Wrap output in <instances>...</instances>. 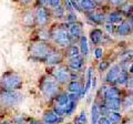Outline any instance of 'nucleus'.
Returning <instances> with one entry per match:
<instances>
[{"label":"nucleus","mask_w":133,"mask_h":124,"mask_svg":"<svg viewBox=\"0 0 133 124\" xmlns=\"http://www.w3.org/2000/svg\"><path fill=\"white\" fill-rule=\"evenodd\" d=\"M78 101L79 100H71V99H70L69 103L64 106V116H70V115L73 114V112L77 109Z\"/></svg>","instance_id":"nucleus-33"},{"label":"nucleus","mask_w":133,"mask_h":124,"mask_svg":"<svg viewBox=\"0 0 133 124\" xmlns=\"http://www.w3.org/2000/svg\"><path fill=\"white\" fill-rule=\"evenodd\" d=\"M93 77H94V68L89 67L85 74V82H84V88H83V98H84V95H87V93L91 89V83H92Z\"/></svg>","instance_id":"nucleus-25"},{"label":"nucleus","mask_w":133,"mask_h":124,"mask_svg":"<svg viewBox=\"0 0 133 124\" xmlns=\"http://www.w3.org/2000/svg\"><path fill=\"white\" fill-rule=\"evenodd\" d=\"M122 112L130 114L133 112V94L125 92L122 98Z\"/></svg>","instance_id":"nucleus-22"},{"label":"nucleus","mask_w":133,"mask_h":124,"mask_svg":"<svg viewBox=\"0 0 133 124\" xmlns=\"http://www.w3.org/2000/svg\"><path fill=\"white\" fill-rule=\"evenodd\" d=\"M29 40L30 41H44V42H50L49 27H37L36 29L31 30Z\"/></svg>","instance_id":"nucleus-15"},{"label":"nucleus","mask_w":133,"mask_h":124,"mask_svg":"<svg viewBox=\"0 0 133 124\" xmlns=\"http://www.w3.org/2000/svg\"><path fill=\"white\" fill-rule=\"evenodd\" d=\"M93 2L98 7H105V6H108L107 5V0H93Z\"/></svg>","instance_id":"nucleus-43"},{"label":"nucleus","mask_w":133,"mask_h":124,"mask_svg":"<svg viewBox=\"0 0 133 124\" xmlns=\"http://www.w3.org/2000/svg\"><path fill=\"white\" fill-rule=\"evenodd\" d=\"M88 123V116H87V112L82 110L73 120V124H87Z\"/></svg>","instance_id":"nucleus-34"},{"label":"nucleus","mask_w":133,"mask_h":124,"mask_svg":"<svg viewBox=\"0 0 133 124\" xmlns=\"http://www.w3.org/2000/svg\"><path fill=\"white\" fill-rule=\"evenodd\" d=\"M70 98H69V93L63 89L61 92L58 94L55 98V100L52 102V105H61V106H65L69 103Z\"/></svg>","instance_id":"nucleus-23"},{"label":"nucleus","mask_w":133,"mask_h":124,"mask_svg":"<svg viewBox=\"0 0 133 124\" xmlns=\"http://www.w3.org/2000/svg\"><path fill=\"white\" fill-rule=\"evenodd\" d=\"M124 20H125V17H124L118 9H112L111 8V9L108 11V13H107V22L108 23L118 26V24L123 22Z\"/></svg>","instance_id":"nucleus-17"},{"label":"nucleus","mask_w":133,"mask_h":124,"mask_svg":"<svg viewBox=\"0 0 133 124\" xmlns=\"http://www.w3.org/2000/svg\"><path fill=\"white\" fill-rule=\"evenodd\" d=\"M125 1L127 0H107V5L110 8H112V9H116V8L120 7Z\"/></svg>","instance_id":"nucleus-39"},{"label":"nucleus","mask_w":133,"mask_h":124,"mask_svg":"<svg viewBox=\"0 0 133 124\" xmlns=\"http://www.w3.org/2000/svg\"><path fill=\"white\" fill-rule=\"evenodd\" d=\"M65 9L63 5L58 7V8H55V9H51V15H52V19L55 20V21H63L64 20V17H65Z\"/></svg>","instance_id":"nucleus-29"},{"label":"nucleus","mask_w":133,"mask_h":124,"mask_svg":"<svg viewBox=\"0 0 133 124\" xmlns=\"http://www.w3.org/2000/svg\"><path fill=\"white\" fill-rule=\"evenodd\" d=\"M130 38L133 40V31H132V33H131V36H130Z\"/></svg>","instance_id":"nucleus-47"},{"label":"nucleus","mask_w":133,"mask_h":124,"mask_svg":"<svg viewBox=\"0 0 133 124\" xmlns=\"http://www.w3.org/2000/svg\"><path fill=\"white\" fill-rule=\"evenodd\" d=\"M53 44L44 41H30L27 48L29 60L38 63H45L48 54L52 50Z\"/></svg>","instance_id":"nucleus-3"},{"label":"nucleus","mask_w":133,"mask_h":124,"mask_svg":"<svg viewBox=\"0 0 133 124\" xmlns=\"http://www.w3.org/2000/svg\"><path fill=\"white\" fill-rule=\"evenodd\" d=\"M33 5H39V6L49 8V0H35V3H33Z\"/></svg>","instance_id":"nucleus-42"},{"label":"nucleus","mask_w":133,"mask_h":124,"mask_svg":"<svg viewBox=\"0 0 133 124\" xmlns=\"http://www.w3.org/2000/svg\"><path fill=\"white\" fill-rule=\"evenodd\" d=\"M93 57H94V59L98 61L103 59V58H104V49H103V47H94Z\"/></svg>","instance_id":"nucleus-35"},{"label":"nucleus","mask_w":133,"mask_h":124,"mask_svg":"<svg viewBox=\"0 0 133 124\" xmlns=\"http://www.w3.org/2000/svg\"><path fill=\"white\" fill-rule=\"evenodd\" d=\"M63 21L64 22H68V23L78 21V17H77V15H76V11H66Z\"/></svg>","instance_id":"nucleus-36"},{"label":"nucleus","mask_w":133,"mask_h":124,"mask_svg":"<svg viewBox=\"0 0 133 124\" xmlns=\"http://www.w3.org/2000/svg\"><path fill=\"white\" fill-rule=\"evenodd\" d=\"M127 20H128L129 24H130V26H131V28H132V31H133V16H131V17L127 18Z\"/></svg>","instance_id":"nucleus-46"},{"label":"nucleus","mask_w":133,"mask_h":124,"mask_svg":"<svg viewBox=\"0 0 133 124\" xmlns=\"http://www.w3.org/2000/svg\"><path fill=\"white\" fill-rule=\"evenodd\" d=\"M78 45L79 48H80V54L83 56L87 59V58L89 57V53H90V49H89V44H88V38H87V36L83 35L80 40H79L78 42Z\"/></svg>","instance_id":"nucleus-28"},{"label":"nucleus","mask_w":133,"mask_h":124,"mask_svg":"<svg viewBox=\"0 0 133 124\" xmlns=\"http://www.w3.org/2000/svg\"><path fill=\"white\" fill-rule=\"evenodd\" d=\"M64 64L69 68L70 71H77V72H84L85 70V58L79 54L77 57L70 58V59L64 60Z\"/></svg>","instance_id":"nucleus-13"},{"label":"nucleus","mask_w":133,"mask_h":124,"mask_svg":"<svg viewBox=\"0 0 133 124\" xmlns=\"http://www.w3.org/2000/svg\"><path fill=\"white\" fill-rule=\"evenodd\" d=\"M62 3H63V0H49V8L55 9V8L62 6Z\"/></svg>","instance_id":"nucleus-41"},{"label":"nucleus","mask_w":133,"mask_h":124,"mask_svg":"<svg viewBox=\"0 0 133 124\" xmlns=\"http://www.w3.org/2000/svg\"><path fill=\"white\" fill-rule=\"evenodd\" d=\"M19 23L20 26L24 29H29V30H33L37 28L35 13H33L32 8H23L19 13Z\"/></svg>","instance_id":"nucleus-10"},{"label":"nucleus","mask_w":133,"mask_h":124,"mask_svg":"<svg viewBox=\"0 0 133 124\" xmlns=\"http://www.w3.org/2000/svg\"><path fill=\"white\" fill-rule=\"evenodd\" d=\"M111 124H122L123 115L121 112H115V111H109L107 114Z\"/></svg>","instance_id":"nucleus-31"},{"label":"nucleus","mask_w":133,"mask_h":124,"mask_svg":"<svg viewBox=\"0 0 133 124\" xmlns=\"http://www.w3.org/2000/svg\"><path fill=\"white\" fill-rule=\"evenodd\" d=\"M89 41L93 47H102V45L112 41V39L111 36L105 33V31L102 28L94 27L89 32Z\"/></svg>","instance_id":"nucleus-9"},{"label":"nucleus","mask_w":133,"mask_h":124,"mask_svg":"<svg viewBox=\"0 0 133 124\" xmlns=\"http://www.w3.org/2000/svg\"><path fill=\"white\" fill-rule=\"evenodd\" d=\"M115 28H116V26H114V24H111V23H108V22H105L104 24H103V30L105 31V33H108L109 36H111V35H114L115 36Z\"/></svg>","instance_id":"nucleus-37"},{"label":"nucleus","mask_w":133,"mask_h":124,"mask_svg":"<svg viewBox=\"0 0 133 124\" xmlns=\"http://www.w3.org/2000/svg\"><path fill=\"white\" fill-rule=\"evenodd\" d=\"M12 1L17 5L21 6L22 8H29L33 6V3H35V0H12Z\"/></svg>","instance_id":"nucleus-38"},{"label":"nucleus","mask_w":133,"mask_h":124,"mask_svg":"<svg viewBox=\"0 0 133 124\" xmlns=\"http://www.w3.org/2000/svg\"><path fill=\"white\" fill-rule=\"evenodd\" d=\"M45 73L51 75L62 88H64L71 81V71L64 63L60 65H56V67H47Z\"/></svg>","instance_id":"nucleus-6"},{"label":"nucleus","mask_w":133,"mask_h":124,"mask_svg":"<svg viewBox=\"0 0 133 124\" xmlns=\"http://www.w3.org/2000/svg\"><path fill=\"white\" fill-rule=\"evenodd\" d=\"M24 94L21 91L0 90V105L5 109H14L24 101Z\"/></svg>","instance_id":"nucleus-5"},{"label":"nucleus","mask_w":133,"mask_h":124,"mask_svg":"<svg viewBox=\"0 0 133 124\" xmlns=\"http://www.w3.org/2000/svg\"><path fill=\"white\" fill-rule=\"evenodd\" d=\"M128 72H129V74H132V75H133V61L130 63V65L128 67Z\"/></svg>","instance_id":"nucleus-45"},{"label":"nucleus","mask_w":133,"mask_h":124,"mask_svg":"<svg viewBox=\"0 0 133 124\" xmlns=\"http://www.w3.org/2000/svg\"><path fill=\"white\" fill-rule=\"evenodd\" d=\"M121 13L127 18L131 17V16H133V1L132 0H127L124 3H122L120 7L116 8Z\"/></svg>","instance_id":"nucleus-24"},{"label":"nucleus","mask_w":133,"mask_h":124,"mask_svg":"<svg viewBox=\"0 0 133 124\" xmlns=\"http://www.w3.org/2000/svg\"><path fill=\"white\" fill-rule=\"evenodd\" d=\"M100 118H101V110H100L99 102L97 101V99H94L92 107H91V122L92 124H98Z\"/></svg>","instance_id":"nucleus-26"},{"label":"nucleus","mask_w":133,"mask_h":124,"mask_svg":"<svg viewBox=\"0 0 133 124\" xmlns=\"http://www.w3.org/2000/svg\"><path fill=\"white\" fill-rule=\"evenodd\" d=\"M111 64H112V62L110 61L109 58H103V59H101L99 61V63L97 65V69H98V71L101 74L105 73L107 70L111 67Z\"/></svg>","instance_id":"nucleus-32"},{"label":"nucleus","mask_w":133,"mask_h":124,"mask_svg":"<svg viewBox=\"0 0 133 124\" xmlns=\"http://www.w3.org/2000/svg\"><path fill=\"white\" fill-rule=\"evenodd\" d=\"M129 77H130V74H129L128 72V70L125 69H123L121 72H120L119 74V77H118V79H116L115 81V85H118L119 88H125V85L128 83V80H129Z\"/></svg>","instance_id":"nucleus-30"},{"label":"nucleus","mask_w":133,"mask_h":124,"mask_svg":"<svg viewBox=\"0 0 133 124\" xmlns=\"http://www.w3.org/2000/svg\"><path fill=\"white\" fill-rule=\"evenodd\" d=\"M50 30V42L59 49H65L72 44V39L68 31V22L55 21L49 26Z\"/></svg>","instance_id":"nucleus-1"},{"label":"nucleus","mask_w":133,"mask_h":124,"mask_svg":"<svg viewBox=\"0 0 133 124\" xmlns=\"http://www.w3.org/2000/svg\"><path fill=\"white\" fill-rule=\"evenodd\" d=\"M84 82L85 81H79V80H71L68 84L64 86V90L68 93H74L79 94L80 99L83 98V88H84Z\"/></svg>","instance_id":"nucleus-16"},{"label":"nucleus","mask_w":133,"mask_h":124,"mask_svg":"<svg viewBox=\"0 0 133 124\" xmlns=\"http://www.w3.org/2000/svg\"><path fill=\"white\" fill-rule=\"evenodd\" d=\"M68 31L69 35L72 39V42L78 44L79 40L81 37L84 35V30H83V23L81 21H76V22H71L68 23Z\"/></svg>","instance_id":"nucleus-14"},{"label":"nucleus","mask_w":133,"mask_h":124,"mask_svg":"<svg viewBox=\"0 0 133 124\" xmlns=\"http://www.w3.org/2000/svg\"><path fill=\"white\" fill-rule=\"evenodd\" d=\"M33 13H35L37 27H49L52 23L51 9L48 7H42L39 5L32 6Z\"/></svg>","instance_id":"nucleus-7"},{"label":"nucleus","mask_w":133,"mask_h":124,"mask_svg":"<svg viewBox=\"0 0 133 124\" xmlns=\"http://www.w3.org/2000/svg\"><path fill=\"white\" fill-rule=\"evenodd\" d=\"M122 70H123V67H122L121 62L111 64V67L105 71V73H104V77H103V83L108 84V85L114 84L116 79H118L120 72H121Z\"/></svg>","instance_id":"nucleus-12"},{"label":"nucleus","mask_w":133,"mask_h":124,"mask_svg":"<svg viewBox=\"0 0 133 124\" xmlns=\"http://www.w3.org/2000/svg\"><path fill=\"white\" fill-rule=\"evenodd\" d=\"M131 33H132V28L129 24L127 19L123 22L118 24L115 28V36L119 37V38H127V37H130Z\"/></svg>","instance_id":"nucleus-20"},{"label":"nucleus","mask_w":133,"mask_h":124,"mask_svg":"<svg viewBox=\"0 0 133 124\" xmlns=\"http://www.w3.org/2000/svg\"><path fill=\"white\" fill-rule=\"evenodd\" d=\"M98 101L102 102V104L104 105L108 111H115V112H121L122 111V99H112V100H105L102 101L95 97Z\"/></svg>","instance_id":"nucleus-19"},{"label":"nucleus","mask_w":133,"mask_h":124,"mask_svg":"<svg viewBox=\"0 0 133 124\" xmlns=\"http://www.w3.org/2000/svg\"><path fill=\"white\" fill-rule=\"evenodd\" d=\"M63 121V118L59 116L52 109H48L43 112L42 123L43 124H58Z\"/></svg>","instance_id":"nucleus-18"},{"label":"nucleus","mask_w":133,"mask_h":124,"mask_svg":"<svg viewBox=\"0 0 133 124\" xmlns=\"http://www.w3.org/2000/svg\"><path fill=\"white\" fill-rule=\"evenodd\" d=\"M125 91L129 93H132L133 94V75L130 74V77H129V80H128V83L125 85Z\"/></svg>","instance_id":"nucleus-40"},{"label":"nucleus","mask_w":133,"mask_h":124,"mask_svg":"<svg viewBox=\"0 0 133 124\" xmlns=\"http://www.w3.org/2000/svg\"><path fill=\"white\" fill-rule=\"evenodd\" d=\"M64 60L65 58L62 49H59L53 45L52 50L48 54V58L45 60L44 64H47V67H56V65H60L62 63H64Z\"/></svg>","instance_id":"nucleus-11"},{"label":"nucleus","mask_w":133,"mask_h":124,"mask_svg":"<svg viewBox=\"0 0 133 124\" xmlns=\"http://www.w3.org/2000/svg\"><path fill=\"white\" fill-rule=\"evenodd\" d=\"M78 5L80 8V12L83 15H89L98 8V6L93 2V0H78Z\"/></svg>","instance_id":"nucleus-21"},{"label":"nucleus","mask_w":133,"mask_h":124,"mask_svg":"<svg viewBox=\"0 0 133 124\" xmlns=\"http://www.w3.org/2000/svg\"><path fill=\"white\" fill-rule=\"evenodd\" d=\"M23 85V77L15 70H7L0 77V90L21 91Z\"/></svg>","instance_id":"nucleus-4"},{"label":"nucleus","mask_w":133,"mask_h":124,"mask_svg":"<svg viewBox=\"0 0 133 124\" xmlns=\"http://www.w3.org/2000/svg\"><path fill=\"white\" fill-rule=\"evenodd\" d=\"M111 8L109 6L105 7H98L94 11H92L89 15H85L87 21L91 26L94 27H103V24L107 22V13Z\"/></svg>","instance_id":"nucleus-8"},{"label":"nucleus","mask_w":133,"mask_h":124,"mask_svg":"<svg viewBox=\"0 0 133 124\" xmlns=\"http://www.w3.org/2000/svg\"><path fill=\"white\" fill-rule=\"evenodd\" d=\"M38 90L47 102L52 104L55 98L59 94L63 88L48 73H43L38 80Z\"/></svg>","instance_id":"nucleus-2"},{"label":"nucleus","mask_w":133,"mask_h":124,"mask_svg":"<svg viewBox=\"0 0 133 124\" xmlns=\"http://www.w3.org/2000/svg\"><path fill=\"white\" fill-rule=\"evenodd\" d=\"M29 124H43V123H42V121H39V120H37V119H31Z\"/></svg>","instance_id":"nucleus-44"},{"label":"nucleus","mask_w":133,"mask_h":124,"mask_svg":"<svg viewBox=\"0 0 133 124\" xmlns=\"http://www.w3.org/2000/svg\"><path fill=\"white\" fill-rule=\"evenodd\" d=\"M62 51H63L65 59H70V58H73V57H77L80 54V48H79V45L76 43L70 44L69 47H66Z\"/></svg>","instance_id":"nucleus-27"}]
</instances>
